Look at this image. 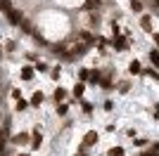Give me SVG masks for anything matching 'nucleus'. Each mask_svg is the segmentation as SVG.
<instances>
[{
	"mask_svg": "<svg viewBox=\"0 0 159 156\" xmlns=\"http://www.w3.org/2000/svg\"><path fill=\"white\" fill-rule=\"evenodd\" d=\"M154 114H157V116H159V104H154Z\"/></svg>",
	"mask_w": 159,
	"mask_h": 156,
	"instance_id": "nucleus-32",
	"label": "nucleus"
},
{
	"mask_svg": "<svg viewBox=\"0 0 159 156\" xmlns=\"http://www.w3.org/2000/svg\"><path fill=\"white\" fill-rule=\"evenodd\" d=\"M60 73H62V69H60V66H52V71H50V76H52L55 80H57V78H60Z\"/></svg>",
	"mask_w": 159,
	"mask_h": 156,
	"instance_id": "nucleus-25",
	"label": "nucleus"
},
{
	"mask_svg": "<svg viewBox=\"0 0 159 156\" xmlns=\"http://www.w3.org/2000/svg\"><path fill=\"white\" fill-rule=\"evenodd\" d=\"M17 156H31V154H17Z\"/></svg>",
	"mask_w": 159,
	"mask_h": 156,
	"instance_id": "nucleus-35",
	"label": "nucleus"
},
{
	"mask_svg": "<svg viewBox=\"0 0 159 156\" xmlns=\"http://www.w3.org/2000/svg\"><path fill=\"white\" fill-rule=\"evenodd\" d=\"M40 144H43V135H40L38 130H33V132H31V142H29V147H31V149H38Z\"/></svg>",
	"mask_w": 159,
	"mask_h": 156,
	"instance_id": "nucleus-5",
	"label": "nucleus"
},
{
	"mask_svg": "<svg viewBox=\"0 0 159 156\" xmlns=\"http://www.w3.org/2000/svg\"><path fill=\"white\" fill-rule=\"evenodd\" d=\"M31 142V135L29 132H19V135L12 137V144H29Z\"/></svg>",
	"mask_w": 159,
	"mask_h": 156,
	"instance_id": "nucleus-6",
	"label": "nucleus"
},
{
	"mask_svg": "<svg viewBox=\"0 0 159 156\" xmlns=\"http://www.w3.org/2000/svg\"><path fill=\"white\" fill-rule=\"evenodd\" d=\"M150 62L154 66H159V50H150Z\"/></svg>",
	"mask_w": 159,
	"mask_h": 156,
	"instance_id": "nucleus-16",
	"label": "nucleus"
},
{
	"mask_svg": "<svg viewBox=\"0 0 159 156\" xmlns=\"http://www.w3.org/2000/svg\"><path fill=\"white\" fill-rule=\"evenodd\" d=\"M128 73H131V76H135V73H143V66H140L138 59H133L131 64H128Z\"/></svg>",
	"mask_w": 159,
	"mask_h": 156,
	"instance_id": "nucleus-8",
	"label": "nucleus"
},
{
	"mask_svg": "<svg viewBox=\"0 0 159 156\" xmlns=\"http://www.w3.org/2000/svg\"><path fill=\"white\" fill-rule=\"evenodd\" d=\"M81 106H83V114H93V104L90 102H83Z\"/></svg>",
	"mask_w": 159,
	"mask_h": 156,
	"instance_id": "nucleus-24",
	"label": "nucleus"
},
{
	"mask_svg": "<svg viewBox=\"0 0 159 156\" xmlns=\"http://www.w3.org/2000/svg\"><path fill=\"white\" fill-rule=\"evenodd\" d=\"M76 156H86V154H83V147H81V151H79V154H76Z\"/></svg>",
	"mask_w": 159,
	"mask_h": 156,
	"instance_id": "nucleus-33",
	"label": "nucleus"
},
{
	"mask_svg": "<svg viewBox=\"0 0 159 156\" xmlns=\"http://www.w3.org/2000/svg\"><path fill=\"white\" fill-rule=\"evenodd\" d=\"M143 156H159V151H150V154H143Z\"/></svg>",
	"mask_w": 159,
	"mask_h": 156,
	"instance_id": "nucleus-31",
	"label": "nucleus"
},
{
	"mask_svg": "<svg viewBox=\"0 0 159 156\" xmlns=\"http://www.w3.org/2000/svg\"><path fill=\"white\" fill-rule=\"evenodd\" d=\"M140 26H143L147 33H152V17H150V14H143V17H140Z\"/></svg>",
	"mask_w": 159,
	"mask_h": 156,
	"instance_id": "nucleus-7",
	"label": "nucleus"
},
{
	"mask_svg": "<svg viewBox=\"0 0 159 156\" xmlns=\"http://www.w3.org/2000/svg\"><path fill=\"white\" fill-rule=\"evenodd\" d=\"M98 140H100L98 132H95V130H88L86 135H83V144H81V147H83V149H90V147L98 144Z\"/></svg>",
	"mask_w": 159,
	"mask_h": 156,
	"instance_id": "nucleus-1",
	"label": "nucleus"
},
{
	"mask_svg": "<svg viewBox=\"0 0 159 156\" xmlns=\"http://www.w3.org/2000/svg\"><path fill=\"white\" fill-rule=\"evenodd\" d=\"M152 40H154V45L159 47V33H152Z\"/></svg>",
	"mask_w": 159,
	"mask_h": 156,
	"instance_id": "nucleus-30",
	"label": "nucleus"
},
{
	"mask_svg": "<svg viewBox=\"0 0 159 156\" xmlns=\"http://www.w3.org/2000/svg\"><path fill=\"white\" fill-rule=\"evenodd\" d=\"M114 109V102H109V99H107V102H105V111H112Z\"/></svg>",
	"mask_w": 159,
	"mask_h": 156,
	"instance_id": "nucleus-29",
	"label": "nucleus"
},
{
	"mask_svg": "<svg viewBox=\"0 0 159 156\" xmlns=\"http://www.w3.org/2000/svg\"><path fill=\"white\" fill-rule=\"evenodd\" d=\"M131 10L133 12H140V10H143V2H140V0H131Z\"/></svg>",
	"mask_w": 159,
	"mask_h": 156,
	"instance_id": "nucleus-21",
	"label": "nucleus"
},
{
	"mask_svg": "<svg viewBox=\"0 0 159 156\" xmlns=\"http://www.w3.org/2000/svg\"><path fill=\"white\" fill-rule=\"evenodd\" d=\"M152 149H154V151H159V142H157V144H154V147H152Z\"/></svg>",
	"mask_w": 159,
	"mask_h": 156,
	"instance_id": "nucleus-34",
	"label": "nucleus"
},
{
	"mask_svg": "<svg viewBox=\"0 0 159 156\" xmlns=\"http://www.w3.org/2000/svg\"><path fill=\"white\" fill-rule=\"evenodd\" d=\"M33 69H38V71H48V64H45V62H38Z\"/></svg>",
	"mask_w": 159,
	"mask_h": 156,
	"instance_id": "nucleus-27",
	"label": "nucleus"
},
{
	"mask_svg": "<svg viewBox=\"0 0 159 156\" xmlns=\"http://www.w3.org/2000/svg\"><path fill=\"white\" fill-rule=\"evenodd\" d=\"M66 97V90H62V88H57V90H55V95H52V99H55V104L57 102H62V99Z\"/></svg>",
	"mask_w": 159,
	"mask_h": 156,
	"instance_id": "nucleus-14",
	"label": "nucleus"
},
{
	"mask_svg": "<svg viewBox=\"0 0 159 156\" xmlns=\"http://www.w3.org/2000/svg\"><path fill=\"white\" fill-rule=\"evenodd\" d=\"M143 73H145V76H150V78H154V80H159V73L154 71V69H145Z\"/></svg>",
	"mask_w": 159,
	"mask_h": 156,
	"instance_id": "nucleus-23",
	"label": "nucleus"
},
{
	"mask_svg": "<svg viewBox=\"0 0 159 156\" xmlns=\"http://www.w3.org/2000/svg\"><path fill=\"white\" fill-rule=\"evenodd\" d=\"M83 92H86V85H83V83H76V88H74V97L81 99V97H83Z\"/></svg>",
	"mask_w": 159,
	"mask_h": 156,
	"instance_id": "nucleus-13",
	"label": "nucleus"
},
{
	"mask_svg": "<svg viewBox=\"0 0 159 156\" xmlns=\"http://www.w3.org/2000/svg\"><path fill=\"white\" fill-rule=\"evenodd\" d=\"M128 88H131V85H128V80H124V83H119V92H124V95H126V92H128Z\"/></svg>",
	"mask_w": 159,
	"mask_h": 156,
	"instance_id": "nucleus-26",
	"label": "nucleus"
},
{
	"mask_svg": "<svg viewBox=\"0 0 159 156\" xmlns=\"http://www.w3.org/2000/svg\"><path fill=\"white\" fill-rule=\"evenodd\" d=\"M88 76H90V73H88V69H81V80H88Z\"/></svg>",
	"mask_w": 159,
	"mask_h": 156,
	"instance_id": "nucleus-28",
	"label": "nucleus"
},
{
	"mask_svg": "<svg viewBox=\"0 0 159 156\" xmlns=\"http://www.w3.org/2000/svg\"><path fill=\"white\" fill-rule=\"evenodd\" d=\"M107 156H124V149L121 147H112V149L107 151Z\"/></svg>",
	"mask_w": 159,
	"mask_h": 156,
	"instance_id": "nucleus-20",
	"label": "nucleus"
},
{
	"mask_svg": "<svg viewBox=\"0 0 159 156\" xmlns=\"http://www.w3.org/2000/svg\"><path fill=\"white\" fill-rule=\"evenodd\" d=\"M33 71H36V69H33V66H24V69H21V80H31L33 78Z\"/></svg>",
	"mask_w": 159,
	"mask_h": 156,
	"instance_id": "nucleus-9",
	"label": "nucleus"
},
{
	"mask_svg": "<svg viewBox=\"0 0 159 156\" xmlns=\"http://www.w3.org/2000/svg\"><path fill=\"white\" fill-rule=\"evenodd\" d=\"M66 111H69V106H66V104H57V114H60V116H66Z\"/></svg>",
	"mask_w": 159,
	"mask_h": 156,
	"instance_id": "nucleus-22",
	"label": "nucleus"
},
{
	"mask_svg": "<svg viewBox=\"0 0 159 156\" xmlns=\"http://www.w3.org/2000/svg\"><path fill=\"white\" fill-rule=\"evenodd\" d=\"M5 14H7V21H10V24H14V26H19L21 21V12H17V10H12V7H7L5 10Z\"/></svg>",
	"mask_w": 159,
	"mask_h": 156,
	"instance_id": "nucleus-3",
	"label": "nucleus"
},
{
	"mask_svg": "<svg viewBox=\"0 0 159 156\" xmlns=\"http://www.w3.org/2000/svg\"><path fill=\"white\" fill-rule=\"evenodd\" d=\"M14 109H17V111H24V109H29V102H26V99H17V106H14Z\"/></svg>",
	"mask_w": 159,
	"mask_h": 156,
	"instance_id": "nucleus-18",
	"label": "nucleus"
},
{
	"mask_svg": "<svg viewBox=\"0 0 159 156\" xmlns=\"http://www.w3.org/2000/svg\"><path fill=\"white\" fill-rule=\"evenodd\" d=\"M112 45L116 47V50H119V52H124V50H126V47H128L126 33H124V36H121V33H116V36H114V38H112Z\"/></svg>",
	"mask_w": 159,
	"mask_h": 156,
	"instance_id": "nucleus-2",
	"label": "nucleus"
},
{
	"mask_svg": "<svg viewBox=\"0 0 159 156\" xmlns=\"http://www.w3.org/2000/svg\"><path fill=\"white\" fill-rule=\"evenodd\" d=\"M102 0H86V10H98Z\"/></svg>",
	"mask_w": 159,
	"mask_h": 156,
	"instance_id": "nucleus-17",
	"label": "nucleus"
},
{
	"mask_svg": "<svg viewBox=\"0 0 159 156\" xmlns=\"http://www.w3.org/2000/svg\"><path fill=\"white\" fill-rule=\"evenodd\" d=\"M100 78H102V71H100V69H95V71H90V76H88V80H90V83H93V85H98V83H100Z\"/></svg>",
	"mask_w": 159,
	"mask_h": 156,
	"instance_id": "nucleus-11",
	"label": "nucleus"
},
{
	"mask_svg": "<svg viewBox=\"0 0 159 156\" xmlns=\"http://www.w3.org/2000/svg\"><path fill=\"white\" fill-rule=\"evenodd\" d=\"M40 102H43V92H33V97H31V102H29V106H40Z\"/></svg>",
	"mask_w": 159,
	"mask_h": 156,
	"instance_id": "nucleus-10",
	"label": "nucleus"
},
{
	"mask_svg": "<svg viewBox=\"0 0 159 156\" xmlns=\"http://www.w3.org/2000/svg\"><path fill=\"white\" fill-rule=\"evenodd\" d=\"M0 2H2V0H0Z\"/></svg>",
	"mask_w": 159,
	"mask_h": 156,
	"instance_id": "nucleus-36",
	"label": "nucleus"
},
{
	"mask_svg": "<svg viewBox=\"0 0 159 156\" xmlns=\"http://www.w3.org/2000/svg\"><path fill=\"white\" fill-rule=\"evenodd\" d=\"M86 52H88V45L83 43V40H81V43H74V45L69 47V54H71V59L76 57V54L81 57V54H86Z\"/></svg>",
	"mask_w": 159,
	"mask_h": 156,
	"instance_id": "nucleus-4",
	"label": "nucleus"
},
{
	"mask_svg": "<svg viewBox=\"0 0 159 156\" xmlns=\"http://www.w3.org/2000/svg\"><path fill=\"white\" fill-rule=\"evenodd\" d=\"M79 38L83 40L86 45H93V43H95V38H93V36H90V33H88V31H81V33H79Z\"/></svg>",
	"mask_w": 159,
	"mask_h": 156,
	"instance_id": "nucleus-12",
	"label": "nucleus"
},
{
	"mask_svg": "<svg viewBox=\"0 0 159 156\" xmlns=\"http://www.w3.org/2000/svg\"><path fill=\"white\" fill-rule=\"evenodd\" d=\"M98 50H100V54H107V40L105 38L98 40Z\"/></svg>",
	"mask_w": 159,
	"mask_h": 156,
	"instance_id": "nucleus-19",
	"label": "nucleus"
},
{
	"mask_svg": "<svg viewBox=\"0 0 159 156\" xmlns=\"http://www.w3.org/2000/svg\"><path fill=\"white\" fill-rule=\"evenodd\" d=\"M100 85H102V90H112V78H100Z\"/></svg>",
	"mask_w": 159,
	"mask_h": 156,
	"instance_id": "nucleus-15",
	"label": "nucleus"
}]
</instances>
